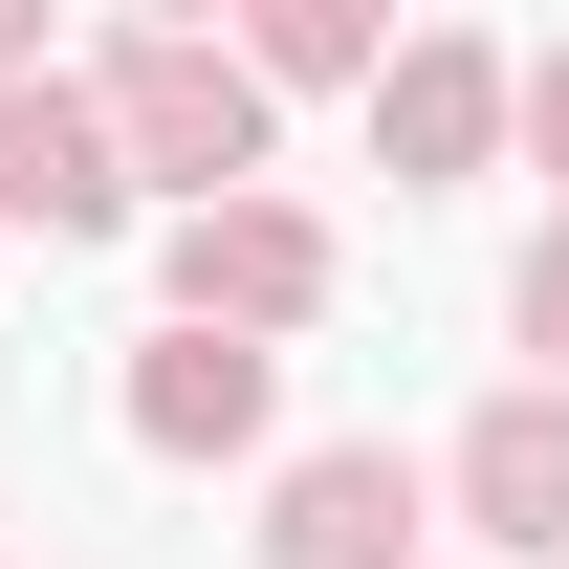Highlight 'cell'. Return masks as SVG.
I'll use <instances>...</instances> for the list:
<instances>
[{"label": "cell", "instance_id": "cell-7", "mask_svg": "<svg viewBox=\"0 0 569 569\" xmlns=\"http://www.w3.org/2000/svg\"><path fill=\"white\" fill-rule=\"evenodd\" d=\"M0 241H132V153L88 110V67L0 88Z\"/></svg>", "mask_w": 569, "mask_h": 569}, {"label": "cell", "instance_id": "cell-3", "mask_svg": "<svg viewBox=\"0 0 569 569\" xmlns=\"http://www.w3.org/2000/svg\"><path fill=\"white\" fill-rule=\"evenodd\" d=\"M503 132H526V44H482V22H417V44L372 67V176H395V198L503 176Z\"/></svg>", "mask_w": 569, "mask_h": 569}, {"label": "cell", "instance_id": "cell-2", "mask_svg": "<svg viewBox=\"0 0 569 569\" xmlns=\"http://www.w3.org/2000/svg\"><path fill=\"white\" fill-rule=\"evenodd\" d=\"M329 284H351V241L284 198H198V219H153V329H219V351H284V329H329Z\"/></svg>", "mask_w": 569, "mask_h": 569}, {"label": "cell", "instance_id": "cell-8", "mask_svg": "<svg viewBox=\"0 0 569 569\" xmlns=\"http://www.w3.org/2000/svg\"><path fill=\"white\" fill-rule=\"evenodd\" d=\"M219 44L263 67V110H284V88H351V110H372V67H395V22H372V0H263V22H219Z\"/></svg>", "mask_w": 569, "mask_h": 569}, {"label": "cell", "instance_id": "cell-5", "mask_svg": "<svg viewBox=\"0 0 569 569\" xmlns=\"http://www.w3.org/2000/svg\"><path fill=\"white\" fill-rule=\"evenodd\" d=\"M438 503H460V569H569V395L503 372L482 417L438 438Z\"/></svg>", "mask_w": 569, "mask_h": 569}, {"label": "cell", "instance_id": "cell-10", "mask_svg": "<svg viewBox=\"0 0 569 569\" xmlns=\"http://www.w3.org/2000/svg\"><path fill=\"white\" fill-rule=\"evenodd\" d=\"M503 153H526V176H548V219H569V44H526V132H503Z\"/></svg>", "mask_w": 569, "mask_h": 569}, {"label": "cell", "instance_id": "cell-11", "mask_svg": "<svg viewBox=\"0 0 569 569\" xmlns=\"http://www.w3.org/2000/svg\"><path fill=\"white\" fill-rule=\"evenodd\" d=\"M0 88H44V0H0Z\"/></svg>", "mask_w": 569, "mask_h": 569}, {"label": "cell", "instance_id": "cell-9", "mask_svg": "<svg viewBox=\"0 0 569 569\" xmlns=\"http://www.w3.org/2000/svg\"><path fill=\"white\" fill-rule=\"evenodd\" d=\"M503 351L526 395H569V219H526V263H503Z\"/></svg>", "mask_w": 569, "mask_h": 569}, {"label": "cell", "instance_id": "cell-6", "mask_svg": "<svg viewBox=\"0 0 569 569\" xmlns=\"http://www.w3.org/2000/svg\"><path fill=\"white\" fill-rule=\"evenodd\" d=\"M110 417H132V460L219 482V460H263V438H284V351H219V329H153V351L110 372Z\"/></svg>", "mask_w": 569, "mask_h": 569}, {"label": "cell", "instance_id": "cell-1", "mask_svg": "<svg viewBox=\"0 0 569 569\" xmlns=\"http://www.w3.org/2000/svg\"><path fill=\"white\" fill-rule=\"evenodd\" d=\"M88 110H110V153H132V198H263V67L219 44V22H110L88 44Z\"/></svg>", "mask_w": 569, "mask_h": 569}, {"label": "cell", "instance_id": "cell-4", "mask_svg": "<svg viewBox=\"0 0 569 569\" xmlns=\"http://www.w3.org/2000/svg\"><path fill=\"white\" fill-rule=\"evenodd\" d=\"M263 569H438V460H395V438H307V460H263V526H241Z\"/></svg>", "mask_w": 569, "mask_h": 569}]
</instances>
